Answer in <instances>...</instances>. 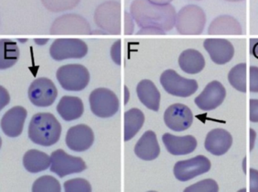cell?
<instances>
[{
  "label": "cell",
  "mask_w": 258,
  "mask_h": 192,
  "mask_svg": "<svg viewBox=\"0 0 258 192\" xmlns=\"http://www.w3.org/2000/svg\"><path fill=\"white\" fill-rule=\"evenodd\" d=\"M32 190L34 192L61 191V184L54 177L45 175L34 181Z\"/></svg>",
  "instance_id": "f546056e"
},
{
  "label": "cell",
  "mask_w": 258,
  "mask_h": 192,
  "mask_svg": "<svg viewBox=\"0 0 258 192\" xmlns=\"http://www.w3.org/2000/svg\"><path fill=\"white\" fill-rule=\"evenodd\" d=\"M145 116L139 109L134 108L124 113V140L128 141L141 129Z\"/></svg>",
  "instance_id": "4316f807"
},
{
  "label": "cell",
  "mask_w": 258,
  "mask_h": 192,
  "mask_svg": "<svg viewBox=\"0 0 258 192\" xmlns=\"http://www.w3.org/2000/svg\"><path fill=\"white\" fill-rule=\"evenodd\" d=\"M23 164L28 172L37 173L51 166V157L37 150H30L24 156Z\"/></svg>",
  "instance_id": "d4e9b609"
},
{
  "label": "cell",
  "mask_w": 258,
  "mask_h": 192,
  "mask_svg": "<svg viewBox=\"0 0 258 192\" xmlns=\"http://www.w3.org/2000/svg\"><path fill=\"white\" fill-rule=\"evenodd\" d=\"M232 145L230 133L223 128L211 130L205 139V149L213 155L221 156L226 154Z\"/></svg>",
  "instance_id": "ac0fdd59"
},
{
  "label": "cell",
  "mask_w": 258,
  "mask_h": 192,
  "mask_svg": "<svg viewBox=\"0 0 258 192\" xmlns=\"http://www.w3.org/2000/svg\"><path fill=\"white\" fill-rule=\"evenodd\" d=\"M219 187L217 183L213 179H205L203 181H199L196 184H192L187 187L184 191H208L217 192L218 191Z\"/></svg>",
  "instance_id": "1f68e13d"
},
{
  "label": "cell",
  "mask_w": 258,
  "mask_h": 192,
  "mask_svg": "<svg viewBox=\"0 0 258 192\" xmlns=\"http://www.w3.org/2000/svg\"><path fill=\"white\" fill-rule=\"evenodd\" d=\"M250 190L258 191V171L253 169H250Z\"/></svg>",
  "instance_id": "d590c367"
},
{
  "label": "cell",
  "mask_w": 258,
  "mask_h": 192,
  "mask_svg": "<svg viewBox=\"0 0 258 192\" xmlns=\"http://www.w3.org/2000/svg\"><path fill=\"white\" fill-rule=\"evenodd\" d=\"M56 78L62 88L69 91H81L88 85L90 72L85 66L69 64L57 70Z\"/></svg>",
  "instance_id": "5b68a950"
},
{
  "label": "cell",
  "mask_w": 258,
  "mask_h": 192,
  "mask_svg": "<svg viewBox=\"0 0 258 192\" xmlns=\"http://www.w3.org/2000/svg\"><path fill=\"white\" fill-rule=\"evenodd\" d=\"M111 58L117 65H120V40H117L113 44L111 50Z\"/></svg>",
  "instance_id": "836d02e7"
},
{
  "label": "cell",
  "mask_w": 258,
  "mask_h": 192,
  "mask_svg": "<svg viewBox=\"0 0 258 192\" xmlns=\"http://www.w3.org/2000/svg\"><path fill=\"white\" fill-rule=\"evenodd\" d=\"M250 121L258 122V100L250 101Z\"/></svg>",
  "instance_id": "e575fe53"
},
{
  "label": "cell",
  "mask_w": 258,
  "mask_h": 192,
  "mask_svg": "<svg viewBox=\"0 0 258 192\" xmlns=\"http://www.w3.org/2000/svg\"><path fill=\"white\" fill-rule=\"evenodd\" d=\"M226 91L221 83L213 81L207 84L203 91L195 99V104L200 110L209 111L221 105Z\"/></svg>",
  "instance_id": "5bb4252c"
},
{
  "label": "cell",
  "mask_w": 258,
  "mask_h": 192,
  "mask_svg": "<svg viewBox=\"0 0 258 192\" xmlns=\"http://www.w3.org/2000/svg\"><path fill=\"white\" fill-rule=\"evenodd\" d=\"M88 46L81 39L61 38L54 40L51 45L49 54L55 61L68 59H81L86 57Z\"/></svg>",
  "instance_id": "ba28073f"
},
{
  "label": "cell",
  "mask_w": 258,
  "mask_h": 192,
  "mask_svg": "<svg viewBox=\"0 0 258 192\" xmlns=\"http://www.w3.org/2000/svg\"><path fill=\"white\" fill-rule=\"evenodd\" d=\"M20 50L16 42L10 39L0 40V69H7L14 66L19 60Z\"/></svg>",
  "instance_id": "484cf974"
},
{
  "label": "cell",
  "mask_w": 258,
  "mask_h": 192,
  "mask_svg": "<svg viewBox=\"0 0 258 192\" xmlns=\"http://www.w3.org/2000/svg\"><path fill=\"white\" fill-rule=\"evenodd\" d=\"M228 80L232 87L238 91H247V65L240 63L231 69L228 75Z\"/></svg>",
  "instance_id": "83f0119b"
},
{
  "label": "cell",
  "mask_w": 258,
  "mask_h": 192,
  "mask_svg": "<svg viewBox=\"0 0 258 192\" xmlns=\"http://www.w3.org/2000/svg\"><path fill=\"white\" fill-rule=\"evenodd\" d=\"M250 52L253 57L258 59V39H250Z\"/></svg>",
  "instance_id": "8d00e7d4"
},
{
  "label": "cell",
  "mask_w": 258,
  "mask_h": 192,
  "mask_svg": "<svg viewBox=\"0 0 258 192\" xmlns=\"http://www.w3.org/2000/svg\"><path fill=\"white\" fill-rule=\"evenodd\" d=\"M90 108L93 114L101 118L114 116L119 110V100L109 89H96L90 95Z\"/></svg>",
  "instance_id": "9c48e42d"
},
{
  "label": "cell",
  "mask_w": 258,
  "mask_h": 192,
  "mask_svg": "<svg viewBox=\"0 0 258 192\" xmlns=\"http://www.w3.org/2000/svg\"><path fill=\"white\" fill-rule=\"evenodd\" d=\"M81 0H41L43 7L51 13H62L76 8Z\"/></svg>",
  "instance_id": "f1b7e54d"
},
{
  "label": "cell",
  "mask_w": 258,
  "mask_h": 192,
  "mask_svg": "<svg viewBox=\"0 0 258 192\" xmlns=\"http://www.w3.org/2000/svg\"><path fill=\"white\" fill-rule=\"evenodd\" d=\"M227 2H232V3H238V2H242L244 0H226Z\"/></svg>",
  "instance_id": "f35d334b"
},
{
  "label": "cell",
  "mask_w": 258,
  "mask_h": 192,
  "mask_svg": "<svg viewBox=\"0 0 258 192\" xmlns=\"http://www.w3.org/2000/svg\"><path fill=\"white\" fill-rule=\"evenodd\" d=\"M136 155L143 160H153L160 154V147L154 131H147L143 134L135 146Z\"/></svg>",
  "instance_id": "ffe728a7"
},
{
  "label": "cell",
  "mask_w": 258,
  "mask_h": 192,
  "mask_svg": "<svg viewBox=\"0 0 258 192\" xmlns=\"http://www.w3.org/2000/svg\"><path fill=\"white\" fill-rule=\"evenodd\" d=\"M160 82L167 93L179 98H188L199 88L196 80L183 78L172 69L161 74Z\"/></svg>",
  "instance_id": "52a82bcc"
},
{
  "label": "cell",
  "mask_w": 258,
  "mask_h": 192,
  "mask_svg": "<svg viewBox=\"0 0 258 192\" xmlns=\"http://www.w3.org/2000/svg\"><path fill=\"white\" fill-rule=\"evenodd\" d=\"M204 47L209 54L211 60L217 65H224L231 61L235 50L229 40L226 39H207Z\"/></svg>",
  "instance_id": "2e32d148"
},
{
  "label": "cell",
  "mask_w": 258,
  "mask_h": 192,
  "mask_svg": "<svg viewBox=\"0 0 258 192\" xmlns=\"http://www.w3.org/2000/svg\"><path fill=\"white\" fill-rule=\"evenodd\" d=\"M28 116V112L22 107L10 109L4 115L1 121V127L6 135L16 137L23 131L24 124Z\"/></svg>",
  "instance_id": "e0dca14e"
},
{
  "label": "cell",
  "mask_w": 258,
  "mask_h": 192,
  "mask_svg": "<svg viewBox=\"0 0 258 192\" xmlns=\"http://www.w3.org/2000/svg\"><path fill=\"white\" fill-rule=\"evenodd\" d=\"M162 140L167 151L173 155H186L197 148V140L191 135L177 137L166 133L163 135Z\"/></svg>",
  "instance_id": "d6986e66"
},
{
  "label": "cell",
  "mask_w": 258,
  "mask_h": 192,
  "mask_svg": "<svg viewBox=\"0 0 258 192\" xmlns=\"http://www.w3.org/2000/svg\"><path fill=\"white\" fill-rule=\"evenodd\" d=\"M84 110L82 101L76 97H63L57 106L58 114L67 122L79 119L84 113Z\"/></svg>",
  "instance_id": "603a6c76"
},
{
  "label": "cell",
  "mask_w": 258,
  "mask_h": 192,
  "mask_svg": "<svg viewBox=\"0 0 258 192\" xmlns=\"http://www.w3.org/2000/svg\"><path fill=\"white\" fill-rule=\"evenodd\" d=\"M206 24V16L201 7L188 5L176 13V31L182 35H199L203 32Z\"/></svg>",
  "instance_id": "277c9868"
},
{
  "label": "cell",
  "mask_w": 258,
  "mask_h": 192,
  "mask_svg": "<svg viewBox=\"0 0 258 192\" xmlns=\"http://www.w3.org/2000/svg\"><path fill=\"white\" fill-rule=\"evenodd\" d=\"M50 170L63 178L70 174L78 173L87 169L85 162L81 157H73L58 149L52 153Z\"/></svg>",
  "instance_id": "30bf717a"
},
{
  "label": "cell",
  "mask_w": 258,
  "mask_h": 192,
  "mask_svg": "<svg viewBox=\"0 0 258 192\" xmlns=\"http://www.w3.org/2000/svg\"><path fill=\"white\" fill-rule=\"evenodd\" d=\"M130 13L140 28H152L164 34L171 31L176 23V10L171 4L161 5L149 0H134Z\"/></svg>",
  "instance_id": "6da1fadb"
},
{
  "label": "cell",
  "mask_w": 258,
  "mask_h": 192,
  "mask_svg": "<svg viewBox=\"0 0 258 192\" xmlns=\"http://www.w3.org/2000/svg\"><path fill=\"white\" fill-rule=\"evenodd\" d=\"M249 75H250V84L249 90L253 93H258V67L250 66L249 69Z\"/></svg>",
  "instance_id": "d6a6232c"
},
{
  "label": "cell",
  "mask_w": 258,
  "mask_h": 192,
  "mask_svg": "<svg viewBox=\"0 0 258 192\" xmlns=\"http://www.w3.org/2000/svg\"><path fill=\"white\" fill-rule=\"evenodd\" d=\"M64 187L66 191L68 192H90L92 190V187L89 181L83 178H75L66 181Z\"/></svg>",
  "instance_id": "4dcf8cb0"
},
{
  "label": "cell",
  "mask_w": 258,
  "mask_h": 192,
  "mask_svg": "<svg viewBox=\"0 0 258 192\" xmlns=\"http://www.w3.org/2000/svg\"><path fill=\"white\" fill-rule=\"evenodd\" d=\"M210 35H241L242 28L239 22L229 16H219L214 19L209 28Z\"/></svg>",
  "instance_id": "44dd1931"
},
{
  "label": "cell",
  "mask_w": 258,
  "mask_h": 192,
  "mask_svg": "<svg viewBox=\"0 0 258 192\" xmlns=\"http://www.w3.org/2000/svg\"><path fill=\"white\" fill-rule=\"evenodd\" d=\"M66 141L67 146L72 151L83 152L93 145L94 134L88 125L81 124L69 128Z\"/></svg>",
  "instance_id": "9a60e30c"
},
{
  "label": "cell",
  "mask_w": 258,
  "mask_h": 192,
  "mask_svg": "<svg viewBox=\"0 0 258 192\" xmlns=\"http://www.w3.org/2000/svg\"><path fill=\"white\" fill-rule=\"evenodd\" d=\"M154 4H161V5H165V4H170L173 0H149Z\"/></svg>",
  "instance_id": "74e56055"
},
{
  "label": "cell",
  "mask_w": 258,
  "mask_h": 192,
  "mask_svg": "<svg viewBox=\"0 0 258 192\" xmlns=\"http://www.w3.org/2000/svg\"><path fill=\"white\" fill-rule=\"evenodd\" d=\"M137 95L142 104L149 110L158 111L161 94L153 82L150 80H142L137 87Z\"/></svg>",
  "instance_id": "7402d4cb"
},
{
  "label": "cell",
  "mask_w": 258,
  "mask_h": 192,
  "mask_svg": "<svg viewBox=\"0 0 258 192\" xmlns=\"http://www.w3.org/2000/svg\"><path fill=\"white\" fill-rule=\"evenodd\" d=\"M179 66L184 72L196 75L203 70L205 60L203 55L196 50L188 49L179 57Z\"/></svg>",
  "instance_id": "cb8c5ba5"
},
{
  "label": "cell",
  "mask_w": 258,
  "mask_h": 192,
  "mask_svg": "<svg viewBox=\"0 0 258 192\" xmlns=\"http://www.w3.org/2000/svg\"><path fill=\"white\" fill-rule=\"evenodd\" d=\"M94 22L106 34L119 35L122 32L131 35L134 30V19L131 13L123 11L120 3L108 0L96 9Z\"/></svg>",
  "instance_id": "7a4b0ae2"
},
{
  "label": "cell",
  "mask_w": 258,
  "mask_h": 192,
  "mask_svg": "<svg viewBox=\"0 0 258 192\" xmlns=\"http://www.w3.org/2000/svg\"><path fill=\"white\" fill-rule=\"evenodd\" d=\"M89 22L78 14H66L55 19L50 28L52 35H90Z\"/></svg>",
  "instance_id": "8992f818"
},
{
  "label": "cell",
  "mask_w": 258,
  "mask_h": 192,
  "mask_svg": "<svg viewBox=\"0 0 258 192\" xmlns=\"http://www.w3.org/2000/svg\"><path fill=\"white\" fill-rule=\"evenodd\" d=\"M211 162L203 155L177 162L173 168V173L179 181H186L211 169Z\"/></svg>",
  "instance_id": "7c38bea8"
},
{
  "label": "cell",
  "mask_w": 258,
  "mask_h": 192,
  "mask_svg": "<svg viewBox=\"0 0 258 192\" xmlns=\"http://www.w3.org/2000/svg\"><path fill=\"white\" fill-rule=\"evenodd\" d=\"M197 1H200V0H197Z\"/></svg>",
  "instance_id": "ab89813d"
},
{
  "label": "cell",
  "mask_w": 258,
  "mask_h": 192,
  "mask_svg": "<svg viewBox=\"0 0 258 192\" xmlns=\"http://www.w3.org/2000/svg\"><path fill=\"white\" fill-rule=\"evenodd\" d=\"M57 95L56 87L52 81L47 78L34 80L28 89L30 101L37 107H49L55 102Z\"/></svg>",
  "instance_id": "8fae6325"
},
{
  "label": "cell",
  "mask_w": 258,
  "mask_h": 192,
  "mask_svg": "<svg viewBox=\"0 0 258 192\" xmlns=\"http://www.w3.org/2000/svg\"><path fill=\"white\" fill-rule=\"evenodd\" d=\"M166 125L174 131L188 129L193 122V115L187 106L175 104L166 110L164 115Z\"/></svg>",
  "instance_id": "4fadbf2b"
},
{
  "label": "cell",
  "mask_w": 258,
  "mask_h": 192,
  "mask_svg": "<svg viewBox=\"0 0 258 192\" xmlns=\"http://www.w3.org/2000/svg\"><path fill=\"white\" fill-rule=\"evenodd\" d=\"M61 124L49 113H37L33 116L28 128V136L34 143L49 147L59 140Z\"/></svg>",
  "instance_id": "3957f363"
}]
</instances>
